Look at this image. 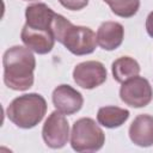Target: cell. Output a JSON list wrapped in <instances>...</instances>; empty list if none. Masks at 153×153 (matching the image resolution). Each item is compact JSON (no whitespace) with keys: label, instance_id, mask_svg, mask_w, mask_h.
Instances as JSON below:
<instances>
[{"label":"cell","instance_id":"cell-1","mask_svg":"<svg viewBox=\"0 0 153 153\" xmlns=\"http://www.w3.org/2000/svg\"><path fill=\"white\" fill-rule=\"evenodd\" d=\"M4 82L14 91H26L33 85L36 59L32 51L23 45L8 48L2 56Z\"/></svg>","mask_w":153,"mask_h":153},{"label":"cell","instance_id":"cell-2","mask_svg":"<svg viewBox=\"0 0 153 153\" xmlns=\"http://www.w3.org/2000/svg\"><path fill=\"white\" fill-rule=\"evenodd\" d=\"M53 35L57 42L76 56L92 54L97 47V36L92 29L74 25L59 13L53 23Z\"/></svg>","mask_w":153,"mask_h":153},{"label":"cell","instance_id":"cell-3","mask_svg":"<svg viewBox=\"0 0 153 153\" xmlns=\"http://www.w3.org/2000/svg\"><path fill=\"white\" fill-rule=\"evenodd\" d=\"M47 102L38 93H26L14 98L6 109L8 120L22 129L36 127L47 112Z\"/></svg>","mask_w":153,"mask_h":153},{"label":"cell","instance_id":"cell-4","mask_svg":"<svg viewBox=\"0 0 153 153\" xmlns=\"http://www.w3.org/2000/svg\"><path fill=\"white\" fill-rule=\"evenodd\" d=\"M105 143L103 129L91 117H82L74 122L71 131V146L75 152H96Z\"/></svg>","mask_w":153,"mask_h":153},{"label":"cell","instance_id":"cell-5","mask_svg":"<svg viewBox=\"0 0 153 153\" xmlns=\"http://www.w3.org/2000/svg\"><path fill=\"white\" fill-rule=\"evenodd\" d=\"M120 98L131 108H145L153 99V90L146 78L136 75L122 82Z\"/></svg>","mask_w":153,"mask_h":153},{"label":"cell","instance_id":"cell-6","mask_svg":"<svg viewBox=\"0 0 153 153\" xmlns=\"http://www.w3.org/2000/svg\"><path fill=\"white\" fill-rule=\"evenodd\" d=\"M42 137L50 148H62L69 139V124L65 115L60 111H53L45 120L42 128Z\"/></svg>","mask_w":153,"mask_h":153},{"label":"cell","instance_id":"cell-7","mask_svg":"<svg viewBox=\"0 0 153 153\" xmlns=\"http://www.w3.org/2000/svg\"><path fill=\"white\" fill-rule=\"evenodd\" d=\"M108 72L99 61H84L73 69V79L78 86L85 90H92L106 81Z\"/></svg>","mask_w":153,"mask_h":153},{"label":"cell","instance_id":"cell-8","mask_svg":"<svg viewBox=\"0 0 153 153\" xmlns=\"http://www.w3.org/2000/svg\"><path fill=\"white\" fill-rule=\"evenodd\" d=\"M51 100L55 109L63 115H73L78 112L84 104L82 94L71 85H59L54 88Z\"/></svg>","mask_w":153,"mask_h":153},{"label":"cell","instance_id":"cell-9","mask_svg":"<svg viewBox=\"0 0 153 153\" xmlns=\"http://www.w3.org/2000/svg\"><path fill=\"white\" fill-rule=\"evenodd\" d=\"M20 38L26 48L39 55L50 53L56 41L50 31L31 29L27 25L23 26L20 32Z\"/></svg>","mask_w":153,"mask_h":153},{"label":"cell","instance_id":"cell-10","mask_svg":"<svg viewBox=\"0 0 153 153\" xmlns=\"http://www.w3.org/2000/svg\"><path fill=\"white\" fill-rule=\"evenodd\" d=\"M56 14L57 13L44 2L29 5L25 8V25L31 29L50 31L53 33V23Z\"/></svg>","mask_w":153,"mask_h":153},{"label":"cell","instance_id":"cell-11","mask_svg":"<svg viewBox=\"0 0 153 153\" xmlns=\"http://www.w3.org/2000/svg\"><path fill=\"white\" fill-rule=\"evenodd\" d=\"M130 141L140 147H151L153 145V116L142 114L134 118L129 126Z\"/></svg>","mask_w":153,"mask_h":153},{"label":"cell","instance_id":"cell-12","mask_svg":"<svg viewBox=\"0 0 153 153\" xmlns=\"http://www.w3.org/2000/svg\"><path fill=\"white\" fill-rule=\"evenodd\" d=\"M97 44L108 51L117 49L124 38V27L118 22H103L97 30Z\"/></svg>","mask_w":153,"mask_h":153},{"label":"cell","instance_id":"cell-13","mask_svg":"<svg viewBox=\"0 0 153 153\" xmlns=\"http://www.w3.org/2000/svg\"><path fill=\"white\" fill-rule=\"evenodd\" d=\"M129 115L130 112L127 109L108 105V106L99 108L97 112V121L100 126L109 129H114L124 124L129 118Z\"/></svg>","mask_w":153,"mask_h":153},{"label":"cell","instance_id":"cell-14","mask_svg":"<svg viewBox=\"0 0 153 153\" xmlns=\"http://www.w3.org/2000/svg\"><path fill=\"white\" fill-rule=\"evenodd\" d=\"M141 68L139 62L130 56H122L115 60L111 65L112 76L117 82H124L139 75Z\"/></svg>","mask_w":153,"mask_h":153},{"label":"cell","instance_id":"cell-15","mask_svg":"<svg viewBox=\"0 0 153 153\" xmlns=\"http://www.w3.org/2000/svg\"><path fill=\"white\" fill-rule=\"evenodd\" d=\"M110 10L121 18H130L135 16L140 8V0H103Z\"/></svg>","mask_w":153,"mask_h":153},{"label":"cell","instance_id":"cell-16","mask_svg":"<svg viewBox=\"0 0 153 153\" xmlns=\"http://www.w3.org/2000/svg\"><path fill=\"white\" fill-rule=\"evenodd\" d=\"M59 2L69 11H80L87 6L88 0H59Z\"/></svg>","mask_w":153,"mask_h":153},{"label":"cell","instance_id":"cell-17","mask_svg":"<svg viewBox=\"0 0 153 153\" xmlns=\"http://www.w3.org/2000/svg\"><path fill=\"white\" fill-rule=\"evenodd\" d=\"M146 31L148 36L153 38V11L149 12L146 18Z\"/></svg>","mask_w":153,"mask_h":153},{"label":"cell","instance_id":"cell-18","mask_svg":"<svg viewBox=\"0 0 153 153\" xmlns=\"http://www.w3.org/2000/svg\"><path fill=\"white\" fill-rule=\"evenodd\" d=\"M25 1H32V0H25Z\"/></svg>","mask_w":153,"mask_h":153}]
</instances>
